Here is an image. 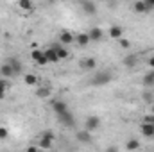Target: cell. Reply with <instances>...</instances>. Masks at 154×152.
Here are the masks:
<instances>
[{"instance_id": "cell-6", "label": "cell", "mask_w": 154, "mask_h": 152, "mask_svg": "<svg viewBox=\"0 0 154 152\" xmlns=\"http://www.w3.org/2000/svg\"><path fill=\"white\" fill-rule=\"evenodd\" d=\"M57 120H59L65 127H72V125H74V116H72L70 111H66V113H63V114H57Z\"/></svg>"}, {"instance_id": "cell-34", "label": "cell", "mask_w": 154, "mask_h": 152, "mask_svg": "<svg viewBox=\"0 0 154 152\" xmlns=\"http://www.w3.org/2000/svg\"><path fill=\"white\" fill-rule=\"evenodd\" d=\"M38 152H48V150H41V149H39V150Z\"/></svg>"}, {"instance_id": "cell-1", "label": "cell", "mask_w": 154, "mask_h": 152, "mask_svg": "<svg viewBox=\"0 0 154 152\" xmlns=\"http://www.w3.org/2000/svg\"><path fill=\"white\" fill-rule=\"evenodd\" d=\"M113 79L111 72L104 70V72H95V75L91 77V86H106L109 81Z\"/></svg>"}, {"instance_id": "cell-17", "label": "cell", "mask_w": 154, "mask_h": 152, "mask_svg": "<svg viewBox=\"0 0 154 152\" xmlns=\"http://www.w3.org/2000/svg\"><path fill=\"white\" fill-rule=\"evenodd\" d=\"M133 9H134V13H140V14L147 13V7H145V2H143V0H136V2L133 4Z\"/></svg>"}, {"instance_id": "cell-25", "label": "cell", "mask_w": 154, "mask_h": 152, "mask_svg": "<svg viewBox=\"0 0 154 152\" xmlns=\"http://www.w3.org/2000/svg\"><path fill=\"white\" fill-rule=\"evenodd\" d=\"M7 86H9V82H7L5 79H2V81H0V99L5 97V90H7Z\"/></svg>"}, {"instance_id": "cell-30", "label": "cell", "mask_w": 154, "mask_h": 152, "mask_svg": "<svg viewBox=\"0 0 154 152\" xmlns=\"http://www.w3.org/2000/svg\"><path fill=\"white\" fill-rule=\"evenodd\" d=\"M39 147L38 145H31V147H27V152H38Z\"/></svg>"}, {"instance_id": "cell-33", "label": "cell", "mask_w": 154, "mask_h": 152, "mask_svg": "<svg viewBox=\"0 0 154 152\" xmlns=\"http://www.w3.org/2000/svg\"><path fill=\"white\" fill-rule=\"evenodd\" d=\"M151 111H152V114H154V104H152V108H151Z\"/></svg>"}, {"instance_id": "cell-5", "label": "cell", "mask_w": 154, "mask_h": 152, "mask_svg": "<svg viewBox=\"0 0 154 152\" xmlns=\"http://www.w3.org/2000/svg\"><path fill=\"white\" fill-rule=\"evenodd\" d=\"M52 109H54V113L56 114H63L68 111V106H66V102L65 100H59V99H56V100H52Z\"/></svg>"}, {"instance_id": "cell-11", "label": "cell", "mask_w": 154, "mask_h": 152, "mask_svg": "<svg viewBox=\"0 0 154 152\" xmlns=\"http://www.w3.org/2000/svg\"><path fill=\"white\" fill-rule=\"evenodd\" d=\"M75 41L79 47H88L91 41H90V36H88V32H79L75 36Z\"/></svg>"}, {"instance_id": "cell-23", "label": "cell", "mask_w": 154, "mask_h": 152, "mask_svg": "<svg viewBox=\"0 0 154 152\" xmlns=\"http://www.w3.org/2000/svg\"><path fill=\"white\" fill-rule=\"evenodd\" d=\"M56 52H57V57L59 59H66L68 57V50L63 48V47H56Z\"/></svg>"}, {"instance_id": "cell-10", "label": "cell", "mask_w": 154, "mask_h": 152, "mask_svg": "<svg viewBox=\"0 0 154 152\" xmlns=\"http://www.w3.org/2000/svg\"><path fill=\"white\" fill-rule=\"evenodd\" d=\"M59 41H61L63 45H70V43L75 41V36H74L72 32H68V31H63V32L59 34Z\"/></svg>"}, {"instance_id": "cell-21", "label": "cell", "mask_w": 154, "mask_h": 152, "mask_svg": "<svg viewBox=\"0 0 154 152\" xmlns=\"http://www.w3.org/2000/svg\"><path fill=\"white\" fill-rule=\"evenodd\" d=\"M9 65L13 66V72H14V75L22 72V63H20L18 59H11V61H9Z\"/></svg>"}, {"instance_id": "cell-24", "label": "cell", "mask_w": 154, "mask_h": 152, "mask_svg": "<svg viewBox=\"0 0 154 152\" xmlns=\"http://www.w3.org/2000/svg\"><path fill=\"white\" fill-rule=\"evenodd\" d=\"M143 84L145 86H154V72H149L147 75L143 77Z\"/></svg>"}, {"instance_id": "cell-19", "label": "cell", "mask_w": 154, "mask_h": 152, "mask_svg": "<svg viewBox=\"0 0 154 152\" xmlns=\"http://www.w3.org/2000/svg\"><path fill=\"white\" fill-rule=\"evenodd\" d=\"M18 7L23 9V11H31V9H34V5H32L31 0H20V2H18Z\"/></svg>"}, {"instance_id": "cell-4", "label": "cell", "mask_w": 154, "mask_h": 152, "mask_svg": "<svg viewBox=\"0 0 154 152\" xmlns=\"http://www.w3.org/2000/svg\"><path fill=\"white\" fill-rule=\"evenodd\" d=\"M31 57L38 63L39 66H45V65H48V59L45 57V52H41V50H38V48H34L32 52H31Z\"/></svg>"}, {"instance_id": "cell-18", "label": "cell", "mask_w": 154, "mask_h": 152, "mask_svg": "<svg viewBox=\"0 0 154 152\" xmlns=\"http://www.w3.org/2000/svg\"><path fill=\"white\" fill-rule=\"evenodd\" d=\"M23 81H25L27 86H36L38 84V77L34 75V74H27V75L23 77Z\"/></svg>"}, {"instance_id": "cell-3", "label": "cell", "mask_w": 154, "mask_h": 152, "mask_svg": "<svg viewBox=\"0 0 154 152\" xmlns=\"http://www.w3.org/2000/svg\"><path fill=\"white\" fill-rule=\"evenodd\" d=\"M99 125H100V120H99V116L91 114V116H88V118H86L84 129H86L88 132H91V131H97V129H99Z\"/></svg>"}, {"instance_id": "cell-28", "label": "cell", "mask_w": 154, "mask_h": 152, "mask_svg": "<svg viewBox=\"0 0 154 152\" xmlns=\"http://www.w3.org/2000/svg\"><path fill=\"white\" fill-rule=\"evenodd\" d=\"M143 123H151V125H154V114H147V116L143 118Z\"/></svg>"}, {"instance_id": "cell-20", "label": "cell", "mask_w": 154, "mask_h": 152, "mask_svg": "<svg viewBox=\"0 0 154 152\" xmlns=\"http://www.w3.org/2000/svg\"><path fill=\"white\" fill-rule=\"evenodd\" d=\"M82 66H84L86 70H95V66H97V61H95L93 57H88V59L82 63Z\"/></svg>"}, {"instance_id": "cell-35", "label": "cell", "mask_w": 154, "mask_h": 152, "mask_svg": "<svg viewBox=\"0 0 154 152\" xmlns=\"http://www.w3.org/2000/svg\"><path fill=\"white\" fill-rule=\"evenodd\" d=\"M151 4H152V5H154V0H151Z\"/></svg>"}, {"instance_id": "cell-26", "label": "cell", "mask_w": 154, "mask_h": 152, "mask_svg": "<svg viewBox=\"0 0 154 152\" xmlns=\"http://www.w3.org/2000/svg\"><path fill=\"white\" fill-rule=\"evenodd\" d=\"M48 95H50V88H48V86L38 90V97H48Z\"/></svg>"}, {"instance_id": "cell-29", "label": "cell", "mask_w": 154, "mask_h": 152, "mask_svg": "<svg viewBox=\"0 0 154 152\" xmlns=\"http://www.w3.org/2000/svg\"><path fill=\"white\" fill-rule=\"evenodd\" d=\"M7 134H9V132H7V129L0 125V140H5V138H7Z\"/></svg>"}, {"instance_id": "cell-36", "label": "cell", "mask_w": 154, "mask_h": 152, "mask_svg": "<svg viewBox=\"0 0 154 152\" xmlns=\"http://www.w3.org/2000/svg\"><path fill=\"white\" fill-rule=\"evenodd\" d=\"M147 152H151V150H147Z\"/></svg>"}, {"instance_id": "cell-27", "label": "cell", "mask_w": 154, "mask_h": 152, "mask_svg": "<svg viewBox=\"0 0 154 152\" xmlns=\"http://www.w3.org/2000/svg\"><path fill=\"white\" fill-rule=\"evenodd\" d=\"M118 41H120V47H122V48H129V47H131V41H129V39L120 38Z\"/></svg>"}, {"instance_id": "cell-31", "label": "cell", "mask_w": 154, "mask_h": 152, "mask_svg": "<svg viewBox=\"0 0 154 152\" xmlns=\"http://www.w3.org/2000/svg\"><path fill=\"white\" fill-rule=\"evenodd\" d=\"M147 65H149L151 68H154V56H151V57L147 59Z\"/></svg>"}, {"instance_id": "cell-9", "label": "cell", "mask_w": 154, "mask_h": 152, "mask_svg": "<svg viewBox=\"0 0 154 152\" xmlns=\"http://www.w3.org/2000/svg\"><path fill=\"white\" fill-rule=\"evenodd\" d=\"M0 75L4 77V79H11V77L14 75V72H13V66H11L9 63H4V65L0 66Z\"/></svg>"}, {"instance_id": "cell-37", "label": "cell", "mask_w": 154, "mask_h": 152, "mask_svg": "<svg viewBox=\"0 0 154 152\" xmlns=\"http://www.w3.org/2000/svg\"><path fill=\"white\" fill-rule=\"evenodd\" d=\"M0 81H2V79H0Z\"/></svg>"}, {"instance_id": "cell-2", "label": "cell", "mask_w": 154, "mask_h": 152, "mask_svg": "<svg viewBox=\"0 0 154 152\" xmlns=\"http://www.w3.org/2000/svg\"><path fill=\"white\" fill-rule=\"evenodd\" d=\"M52 141H54V132L47 131V132H43L41 140L38 141V147L41 149V150H48V149L52 147Z\"/></svg>"}, {"instance_id": "cell-15", "label": "cell", "mask_w": 154, "mask_h": 152, "mask_svg": "<svg viewBox=\"0 0 154 152\" xmlns=\"http://www.w3.org/2000/svg\"><path fill=\"white\" fill-rule=\"evenodd\" d=\"M140 131H142V134L145 138H152L154 136V125H151V123H142Z\"/></svg>"}, {"instance_id": "cell-12", "label": "cell", "mask_w": 154, "mask_h": 152, "mask_svg": "<svg viewBox=\"0 0 154 152\" xmlns=\"http://www.w3.org/2000/svg\"><path fill=\"white\" fill-rule=\"evenodd\" d=\"M88 36H90V41H100L102 39V29L100 27H91Z\"/></svg>"}, {"instance_id": "cell-14", "label": "cell", "mask_w": 154, "mask_h": 152, "mask_svg": "<svg viewBox=\"0 0 154 152\" xmlns=\"http://www.w3.org/2000/svg\"><path fill=\"white\" fill-rule=\"evenodd\" d=\"M45 57L48 59V63H57V61H59V57H57L56 47H52V48H47V50H45Z\"/></svg>"}, {"instance_id": "cell-32", "label": "cell", "mask_w": 154, "mask_h": 152, "mask_svg": "<svg viewBox=\"0 0 154 152\" xmlns=\"http://www.w3.org/2000/svg\"><path fill=\"white\" fill-rule=\"evenodd\" d=\"M106 152H118V149H116L115 145H111V147H108V149H106Z\"/></svg>"}, {"instance_id": "cell-8", "label": "cell", "mask_w": 154, "mask_h": 152, "mask_svg": "<svg viewBox=\"0 0 154 152\" xmlns=\"http://www.w3.org/2000/svg\"><path fill=\"white\" fill-rule=\"evenodd\" d=\"M81 7L84 9L86 14H95V13H97V4H95V2H86V0H82V2H81Z\"/></svg>"}, {"instance_id": "cell-7", "label": "cell", "mask_w": 154, "mask_h": 152, "mask_svg": "<svg viewBox=\"0 0 154 152\" xmlns=\"http://www.w3.org/2000/svg\"><path fill=\"white\" fill-rule=\"evenodd\" d=\"M75 138H77V141H81V143H90L91 141V132H88L86 129H81V131L75 132Z\"/></svg>"}, {"instance_id": "cell-13", "label": "cell", "mask_w": 154, "mask_h": 152, "mask_svg": "<svg viewBox=\"0 0 154 152\" xmlns=\"http://www.w3.org/2000/svg\"><path fill=\"white\" fill-rule=\"evenodd\" d=\"M109 36H111L113 39L124 38V29H122L120 25H113V27H109Z\"/></svg>"}, {"instance_id": "cell-16", "label": "cell", "mask_w": 154, "mask_h": 152, "mask_svg": "<svg viewBox=\"0 0 154 152\" xmlns=\"http://www.w3.org/2000/svg\"><path fill=\"white\" fill-rule=\"evenodd\" d=\"M136 63H138V59H136V56H134V54H129V56H125V57H124V65H125L127 68H134V66H136Z\"/></svg>"}, {"instance_id": "cell-22", "label": "cell", "mask_w": 154, "mask_h": 152, "mask_svg": "<svg viewBox=\"0 0 154 152\" xmlns=\"http://www.w3.org/2000/svg\"><path fill=\"white\" fill-rule=\"evenodd\" d=\"M138 147H140V141H138V140H134V138H131V140L125 143V149H127V150H136Z\"/></svg>"}]
</instances>
